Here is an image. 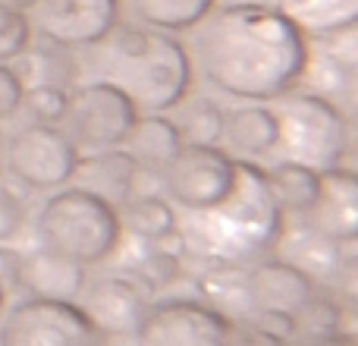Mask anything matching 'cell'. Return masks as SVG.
Listing matches in <instances>:
<instances>
[{"mask_svg":"<svg viewBox=\"0 0 358 346\" xmlns=\"http://www.w3.org/2000/svg\"><path fill=\"white\" fill-rule=\"evenodd\" d=\"M192 76L227 98L271 104L299 88L311 67V41L292 13L258 0L217 4L185 32Z\"/></svg>","mask_w":358,"mask_h":346,"instance_id":"6da1fadb","label":"cell"},{"mask_svg":"<svg viewBox=\"0 0 358 346\" xmlns=\"http://www.w3.org/2000/svg\"><path fill=\"white\" fill-rule=\"evenodd\" d=\"M286 217L271 195L264 167L239 161L236 186L220 205L176 214V236L182 255L208 268H252L277 252Z\"/></svg>","mask_w":358,"mask_h":346,"instance_id":"7a4b0ae2","label":"cell"},{"mask_svg":"<svg viewBox=\"0 0 358 346\" xmlns=\"http://www.w3.org/2000/svg\"><path fill=\"white\" fill-rule=\"evenodd\" d=\"M92 50L94 82L117 85L138 113H170L192 92V63L176 35L117 22Z\"/></svg>","mask_w":358,"mask_h":346,"instance_id":"3957f363","label":"cell"},{"mask_svg":"<svg viewBox=\"0 0 358 346\" xmlns=\"http://www.w3.org/2000/svg\"><path fill=\"white\" fill-rule=\"evenodd\" d=\"M38 246L54 249L57 255H66L76 265L92 268L104 265L120 249V211L110 202L79 189L63 186L41 205L35 217Z\"/></svg>","mask_w":358,"mask_h":346,"instance_id":"277c9868","label":"cell"},{"mask_svg":"<svg viewBox=\"0 0 358 346\" xmlns=\"http://www.w3.org/2000/svg\"><path fill=\"white\" fill-rule=\"evenodd\" d=\"M277 117V148L273 161H289L315 173L343 167L349 148V120L340 104L317 92H292L271 101Z\"/></svg>","mask_w":358,"mask_h":346,"instance_id":"5b68a950","label":"cell"},{"mask_svg":"<svg viewBox=\"0 0 358 346\" xmlns=\"http://www.w3.org/2000/svg\"><path fill=\"white\" fill-rule=\"evenodd\" d=\"M0 158H6V173L22 189L57 192L73 183L79 148L60 126L29 123L0 145Z\"/></svg>","mask_w":358,"mask_h":346,"instance_id":"8992f818","label":"cell"},{"mask_svg":"<svg viewBox=\"0 0 358 346\" xmlns=\"http://www.w3.org/2000/svg\"><path fill=\"white\" fill-rule=\"evenodd\" d=\"M138 120V107L110 82H82L69 92L66 104V136L85 151H104V148H123L132 126Z\"/></svg>","mask_w":358,"mask_h":346,"instance_id":"52a82bcc","label":"cell"},{"mask_svg":"<svg viewBox=\"0 0 358 346\" xmlns=\"http://www.w3.org/2000/svg\"><path fill=\"white\" fill-rule=\"evenodd\" d=\"M239 161L220 145H182L161 173L164 198L176 211H204L233 192Z\"/></svg>","mask_w":358,"mask_h":346,"instance_id":"ba28073f","label":"cell"},{"mask_svg":"<svg viewBox=\"0 0 358 346\" xmlns=\"http://www.w3.org/2000/svg\"><path fill=\"white\" fill-rule=\"evenodd\" d=\"M0 346H107L76 303L22 299L0 318Z\"/></svg>","mask_w":358,"mask_h":346,"instance_id":"9c48e42d","label":"cell"},{"mask_svg":"<svg viewBox=\"0 0 358 346\" xmlns=\"http://www.w3.org/2000/svg\"><path fill=\"white\" fill-rule=\"evenodd\" d=\"M136 346H236V321L201 299L151 303L136 328Z\"/></svg>","mask_w":358,"mask_h":346,"instance_id":"30bf717a","label":"cell"},{"mask_svg":"<svg viewBox=\"0 0 358 346\" xmlns=\"http://www.w3.org/2000/svg\"><path fill=\"white\" fill-rule=\"evenodd\" d=\"M31 35L54 48L85 50L120 22V0H35L25 10Z\"/></svg>","mask_w":358,"mask_h":346,"instance_id":"8fae6325","label":"cell"},{"mask_svg":"<svg viewBox=\"0 0 358 346\" xmlns=\"http://www.w3.org/2000/svg\"><path fill=\"white\" fill-rule=\"evenodd\" d=\"M76 305L104 337H132L151 303L136 280L110 274V277H98L94 284H85Z\"/></svg>","mask_w":358,"mask_h":346,"instance_id":"7c38bea8","label":"cell"},{"mask_svg":"<svg viewBox=\"0 0 358 346\" xmlns=\"http://www.w3.org/2000/svg\"><path fill=\"white\" fill-rule=\"evenodd\" d=\"M245 277H248L252 315L255 312H280V315L296 318L305 309V303L317 293L315 280L283 258L255 261L245 271Z\"/></svg>","mask_w":358,"mask_h":346,"instance_id":"4fadbf2b","label":"cell"},{"mask_svg":"<svg viewBox=\"0 0 358 346\" xmlns=\"http://www.w3.org/2000/svg\"><path fill=\"white\" fill-rule=\"evenodd\" d=\"M315 233L327 236L336 246H352L358 236V179L349 167H334L321 173L317 202L302 217Z\"/></svg>","mask_w":358,"mask_h":346,"instance_id":"5bb4252c","label":"cell"},{"mask_svg":"<svg viewBox=\"0 0 358 346\" xmlns=\"http://www.w3.org/2000/svg\"><path fill=\"white\" fill-rule=\"evenodd\" d=\"M88 284V268L76 265L66 255H57L48 246H35L19 258V290L25 299H57L79 303Z\"/></svg>","mask_w":358,"mask_h":346,"instance_id":"9a60e30c","label":"cell"},{"mask_svg":"<svg viewBox=\"0 0 358 346\" xmlns=\"http://www.w3.org/2000/svg\"><path fill=\"white\" fill-rule=\"evenodd\" d=\"M138 164L129 158L126 148H104V151H85L79 155V164H76V186L92 195L110 202L113 208L126 205L132 195H136L138 186Z\"/></svg>","mask_w":358,"mask_h":346,"instance_id":"2e32d148","label":"cell"},{"mask_svg":"<svg viewBox=\"0 0 358 346\" xmlns=\"http://www.w3.org/2000/svg\"><path fill=\"white\" fill-rule=\"evenodd\" d=\"M223 145L236 161H261L277 148V117L271 104H239L223 111Z\"/></svg>","mask_w":358,"mask_h":346,"instance_id":"e0dca14e","label":"cell"},{"mask_svg":"<svg viewBox=\"0 0 358 346\" xmlns=\"http://www.w3.org/2000/svg\"><path fill=\"white\" fill-rule=\"evenodd\" d=\"M123 148L129 151V158L138 164L142 173L161 177L167 164L176 158V151L182 148V136H179L173 117H167V113H138Z\"/></svg>","mask_w":358,"mask_h":346,"instance_id":"ac0fdd59","label":"cell"},{"mask_svg":"<svg viewBox=\"0 0 358 346\" xmlns=\"http://www.w3.org/2000/svg\"><path fill=\"white\" fill-rule=\"evenodd\" d=\"M264 179L271 195L277 198L280 211L286 221H302L317 202V189H321V173L302 167V164L289 161H273L264 167Z\"/></svg>","mask_w":358,"mask_h":346,"instance_id":"d6986e66","label":"cell"},{"mask_svg":"<svg viewBox=\"0 0 358 346\" xmlns=\"http://www.w3.org/2000/svg\"><path fill=\"white\" fill-rule=\"evenodd\" d=\"M296 223H299L296 233L283 230V240H280V246H283V249H292L283 261L296 265L299 271H305L311 280H336L343 274L340 246H336V242H330L327 236L315 233L308 223H302V221H296Z\"/></svg>","mask_w":358,"mask_h":346,"instance_id":"ffe728a7","label":"cell"},{"mask_svg":"<svg viewBox=\"0 0 358 346\" xmlns=\"http://www.w3.org/2000/svg\"><path fill=\"white\" fill-rule=\"evenodd\" d=\"M120 227L138 242H167L176 233V208L164 195H132L126 205H120Z\"/></svg>","mask_w":358,"mask_h":346,"instance_id":"44dd1931","label":"cell"},{"mask_svg":"<svg viewBox=\"0 0 358 346\" xmlns=\"http://www.w3.org/2000/svg\"><path fill=\"white\" fill-rule=\"evenodd\" d=\"M126 6L145 29L179 35L201 22L217 6V0H126Z\"/></svg>","mask_w":358,"mask_h":346,"instance_id":"7402d4cb","label":"cell"},{"mask_svg":"<svg viewBox=\"0 0 358 346\" xmlns=\"http://www.w3.org/2000/svg\"><path fill=\"white\" fill-rule=\"evenodd\" d=\"M248 268H208L201 277V296L204 305L220 312L223 318L242 324L252 318V303H248Z\"/></svg>","mask_w":358,"mask_h":346,"instance_id":"603a6c76","label":"cell"},{"mask_svg":"<svg viewBox=\"0 0 358 346\" xmlns=\"http://www.w3.org/2000/svg\"><path fill=\"white\" fill-rule=\"evenodd\" d=\"M173 117L182 145H220L223 139V107L210 98H185Z\"/></svg>","mask_w":358,"mask_h":346,"instance_id":"cb8c5ba5","label":"cell"},{"mask_svg":"<svg viewBox=\"0 0 358 346\" xmlns=\"http://www.w3.org/2000/svg\"><path fill=\"white\" fill-rule=\"evenodd\" d=\"M340 334H346V331H343V305L336 303V299L315 293V296L305 303V309L296 315V337L305 346H315V343H324Z\"/></svg>","mask_w":358,"mask_h":346,"instance_id":"d4e9b609","label":"cell"},{"mask_svg":"<svg viewBox=\"0 0 358 346\" xmlns=\"http://www.w3.org/2000/svg\"><path fill=\"white\" fill-rule=\"evenodd\" d=\"M176 280H182V249L155 246L151 252H145V258L136 265V284L142 286L145 296L167 290Z\"/></svg>","mask_w":358,"mask_h":346,"instance_id":"484cf974","label":"cell"},{"mask_svg":"<svg viewBox=\"0 0 358 346\" xmlns=\"http://www.w3.org/2000/svg\"><path fill=\"white\" fill-rule=\"evenodd\" d=\"M66 104H69V92L63 85L38 82V85H31V88H22L19 111H25L29 123L57 126V123H63V117H66Z\"/></svg>","mask_w":358,"mask_h":346,"instance_id":"4316f807","label":"cell"},{"mask_svg":"<svg viewBox=\"0 0 358 346\" xmlns=\"http://www.w3.org/2000/svg\"><path fill=\"white\" fill-rule=\"evenodd\" d=\"M31 41V25L25 13L0 4V63H10L25 54Z\"/></svg>","mask_w":358,"mask_h":346,"instance_id":"83f0119b","label":"cell"},{"mask_svg":"<svg viewBox=\"0 0 358 346\" xmlns=\"http://www.w3.org/2000/svg\"><path fill=\"white\" fill-rule=\"evenodd\" d=\"M25 217H29L25 192H19L10 183H0V242L16 240L19 230L25 227Z\"/></svg>","mask_w":358,"mask_h":346,"instance_id":"f1b7e54d","label":"cell"},{"mask_svg":"<svg viewBox=\"0 0 358 346\" xmlns=\"http://www.w3.org/2000/svg\"><path fill=\"white\" fill-rule=\"evenodd\" d=\"M22 79L10 63H0V123L19 113V101H22Z\"/></svg>","mask_w":358,"mask_h":346,"instance_id":"f546056e","label":"cell"},{"mask_svg":"<svg viewBox=\"0 0 358 346\" xmlns=\"http://www.w3.org/2000/svg\"><path fill=\"white\" fill-rule=\"evenodd\" d=\"M236 346H292V340L261 328V324L242 321V324H236Z\"/></svg>","mask_w":358,"mask_h":346,"instance_id":"4dcf8cb0","label":"cell"},{"mask_svg":"<svg viewBox=\"0 0 358 346\" xmlns=\"http://www.w3.org/2000/svg\"><path fill=\"white\" fill-rule=\"evenodd\" d=\"M19 258H22V252L0 242V286H3L6 296L19 290Z\"/></svg>","mask_w":358,"mask_h":346,"instance_id":"1f68e13d","label":"cell"},{"mask_svg":"<svg viewBox=\"0 0 358 346\" xmlns=\"http://www.w3.org/2000/svg\"><path fill=\"white\" fill-rule=\"evenodd\" d=\"M315 346H355V340H352V334H340V337H330V340L315 343Z\"/></svg>","mask_w":358,"mask_h":346,"instance_id":"d6a6232c","label":"cell"},{"mask_svg":"<svg viewBox=\"0 0 358 346\" xmlns=\"http://www.w3.org/2000/svg\"><path fill=\"white\" fill-rule=\"evenodd\" d=\"M0 4H3V6H13V10H19V13H25L31 4H35V0H0Z\"/></svg>","mask_w":358,"mask_h":346,"instance_id":"836d02e7","label":"cell"},{"mask_svg":"<svg viewBox=\"0 0 358 346\" xmlns=\"http://www.w3.org/2000/svg\"><path fill=\"white\" fill-rule=\"evenodd\" d=\"M3 312H6V293H3V286H0V318H3Z\"/></svg>","mask_w":358,"mask_h":346,"instance_id":"e575fe53","label":"cell"},{"mask_svg":"<svg viewBox=\"0 0 358 346\" xmlns=\"http://www.w3.org/2000/svg\"><path fill=\"white\" fill-rule=\"evenodd\" d=\"M0 145H3V136H0Z\"/></svg>","mask_w":358,"mask_h":346,"instance_id":"d590c367","label":"cell"}]
</instances>
